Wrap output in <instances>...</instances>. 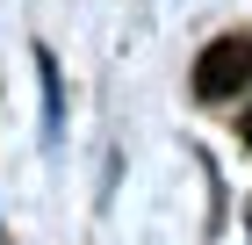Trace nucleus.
I'll list each match as a JSON object with an SVG mask.
<instances>
[{
  "label": "nucleus",
  "instance_id": "f03ea898",
  "mask_svg": "<svg viewBox=\"0 0 252 245\" xmlns=\"http://www.w3.org/2000/svg\"><path fill=\"white\" fill-rule=\"evenodd\" d=\"M245 144H252V108H245Z\"/></svg>",
  "mask_w": 252,
  "mask_h": 245
},
{
  "label": "nucleus",
  "instance_id": "f257e3e1",
  "mask_svg": "<svg viewBox=\"0 0 252 245\" xmlns=\"http://www.w3.org/2000/svg\"><path fill=\"white\" fill-rule=\"evenodd\" d=\"M245 79H252V36H216L194 58V94L202 101H231Z\"/></svg>",
  "mask_w": 252,
  "mask_h": 245
}]
</instances>
